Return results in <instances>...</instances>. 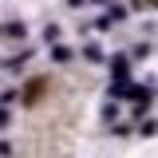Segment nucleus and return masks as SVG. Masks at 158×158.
Masks as SVG:
<instances>
[{"mask_svg":"<svg viewBox=\"0 0 158 158\" xmlns=\"http://www.w3.org/2000/svg\"><path fill=\"white\" fill-rule=\"evenodd\" d=\"M83 56H87V59H103V52H99L95 44H87V48H83Z\"/></svg>","mask_w":158,"mask_h":158,"instance_id":"nucleus-1","label":"nucleus"}]
</instances>
